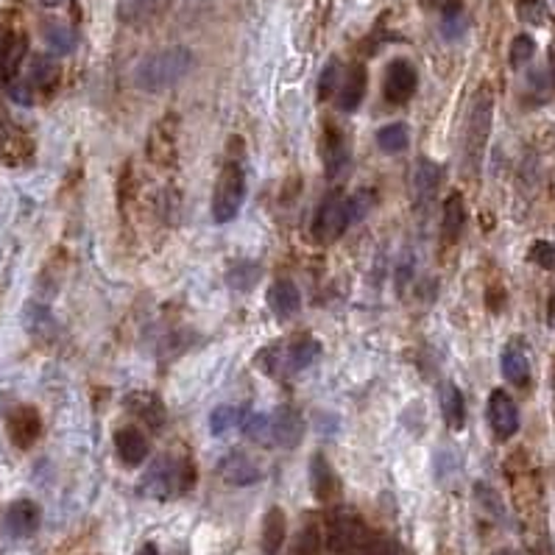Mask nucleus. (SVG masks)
Masks as SVG:
<instances>
[{
	"label": "nucleus",
	"mask_w": 555,
	"mask_h": 555,
	"mask_svg": "<svg viewBox=\"0 0 555 555\" xmlns=\"http://www.w3.org/2000/svg\"><path fill=\"white\" fill-rule=\"evenodd\" d=\"M193 68V53L185 45H173L165 50H157L151 56L137 62L132 78L142 93H162L168 86L179 84Z\"/></svg>",
	"instance_id": "f257e3e1"
},
{
	"label": "nucleus",
	"mask_w": 555,
	"mask_h": 555,
	"mask_svg": "<svg viewBox=\"0 0 555 555\" xmlns=\"http://www.w3.org/2000/svg\"><path fill=\"white\" fill-rule=\"evenodd\" d=\"M327 547L335 555H391V544L377 539L352 511H338L330 519Z\"/></svg>",
	"instance_id": "f03ea898"
},
{
	"label": "nucleus",
	"mask_w": 555,
	"mask_h": 555,
	"mask_svg": "<svg viewBox=\"0 0 555 555\" xmlns=\"http://www.w3.org/2000/svg\"><path fill=\"white\" fill-rule=\"evenodd\" d=\"M193 486H196V463L190 458L162 455L142 475V494L154 496V500H170V496L187 494Z\"/></svg>",
	"instance_id": "7ed1b4c3"
},
{
	"label": "nucleus",
	"mask_w": 555,
	"mask_h": 555,
	"mask_svg": "<svg viewBox=\"0 0 555 555\" xmlns=\"http://www.w3.org/2000/svg\"><path fill=\"white\" fill-rule=\"evenodd\" d=\"M491 121H494V96L488 90H478L463 129V165L469 173H478L483 162L488 134H491Z\"/></svg>",
	"instance_id": "20e7f679"
},
{
	"label": "nucleus",
	"mask_w": 555,
	"mask_h": 555,
	"mask_svg": "<svg viewBox=\"0 0 555 555\" xmlns=\"http://www.w3.org/2000/svg\"><path fill=\"white\" fill-rule=\"evenodd\" d=\"M246 201V170L241 162H226L218 173V182L213 190V221L215 223H229L235 221L238 213L243 210Z\"/></svg>",
	"instance_id": "39448f33"
},
{
	"label": "nucleus",
	"mask_w": 555,
	"mask_h": 555,
	"mask_svg": "<svg viewBox=\"0 0 555 555\" xmlns=\"http://www.w3.org/2000/svg\"><path fill=\"white\" fill-rule=\"evenodd\" d=\"M349 226V210H346V196L330 193L324 201L318 204L315 218H313V238L318 243L338 241Z\"/></svg>",
	"instance_id": "423d86ee"
},
{
	"label": "nucleus",
	"mask_w": 555,
	"mask_h": 555,
	"mask_svg": "<svg viewBox=\"0 0 555 555\" xmlns=\"http://www.w3.org/2000/svg\"><path fill=\"white\" fill-rule=\"evenodd\" d=\"M177 142H179V118L177 114H165V118L151 129L145 140V154L159 168H168L177 159Z\"/></svg>",
	"instance_id": "0eeeda50"
},
{
	"label": "nucleus",
	"mask_w": 555,
	"mask_h": 555,
	"mask_svg": "<svg viewBox=\"0 0 555 555\" xmlns=\"http://www.w3.org/2000/svg\"><path fill=\"white\" fill-rule=\"evenodd\" d=\"M416 86H419V73L407 59H394L386 68L383 96L391 106H405L416 96Z\"/></svg>",
	"instance_id": "6e6552de"
},
{
	"label": "nucleus",
	"mask_w": 555,
	"mask_h": 555,
	"mask_svg": "<svg viewBox=\"0 0 555 555\" xmlns=\"http://www.w3.org/2000/svg\"><path fill=\"white\" fill-rule=\"evenodd\" d=\"M486 416H488V424H491L494 435L500 438V441H505V438H514L519 432V407H516V402L503 388L491 391Z\"/></svg>",
	"instance_id": "1a4fd4ad"
},
{
	"label": "nucleus",
	"mask_w": 555,
	"mask_h": 555,
	"mask_svg": "<svg viewBox=\"0 0 555 555\" xmlns=\"http://www.w3.org/2000/svg\"><path fill=\"white\" fill-rule=\"evenodd\" d=\"M6 430H9V438H12L14 447H20V450L34 447L40 432H42L40 411L32 405H17L14 411L6 416Z\"/></svg>",
	"instance_id": "9d476101"
},
{
	"label": "nucleus",
	"mask_w": 555,
	"mask_h": 555,
	"mask_svg": "<svg viewBox=\"0 0 555 555\" xmlns=\"http://www.w3.org/2000/svg\"><path fill=\"white\" fill-rule=\"evenodd\" d=\"M305 438V419L290 405H282L271 414V441L282 450H296Z\"/></svg>",
	"instance_id": "9b49d317"
},
{
	"label": "nucleus",
	"mask_w": 555,
	"mask_h": 555,
	"mask_svg": "<svg viewBox=\"0 0 555 555\" xmlns=\"http://www.w3.org/2000/svg\"><path fill=\"white\" fill-rule=\"evenodd\" d=\"M40 505L32 503V500H17L9 505L6 516H4V531L12 536V539H28L34 536L37 528H40Z\"/></svg>",
	"instance_id": "f8f14e48"
},
{
	"label": "nucleus",
	"mask_w": 555,
	"mask_h": 555,
	"mask_svg": "<svg viewBox=\"0 0 555 555\" xmlns=\"http://www.w3.org/2000/svg\"><path fill=\"white\" fill-rule=\"evenodd\" d=\"M321 159H324V173L327 179H341L352 157H349V145L343 140V134L338 129H327L324 140H321Z\"/></svg>",
	"instance_id": "ddd939ff"
},
{
	"label": "nucleus",
	"mask_w": 555,
	"mask_h": 555,
	"mask_svg": "<svg viewBox=\"0 0 555 555\" xmlns=\"http://www.w3.org/2000/svg\"><path fill=\"white\" fill-rule=\"evenodd\" d=\"M310 486H313V494L318 503H332L341 494V480L332 469V463L321 452L310 458Z\"/></svg>",
	"instance_id": "4468645a"
},
{
	"label": "nucleus",
	"mask_w": 555,
	"mask_h": 555,
	"mask_svg": "<svg viewBox=\"0 0 555 555\" xmlns=\"http://www.w3.org/2000/svg\"><path fill=\"white\" fill-rule=\"evenodd\" d=\"M123 405H126V411L134 419H140L142 424H149L151 430H159L165 424V419H168L162 399L157 394H151V391H134V394L126 396Z\"/></svg>",
	"instance_id": "2eb2a0df"
},
{
	"label": "nucleus",
	"mask_w": 555,
	"mask_h": 555,
	"mask_svg": "<svg viewBox=\"0 0 555 555\" xmlns=\"http://www.w3.org/2000/svg\"><path fill=\"white\" fill-rule=\"evenodd\" d=\"M218 475L223 478V483L243 488V486H254L259 480V466L243 452H229L218 466Z\"/></svg>",
	"instance_id": "dca6fc26"
},
{
	"label": "nucleus",
	"mask_w": 555,
	"mask_h": 555,
	"mask_svg": "<svg viewBox=\"0 0 555 555\" xmlns=\"http://www.w3.org/2000/svg\"><path fill=\"white\" fill-rule=\"evenodd\" d=\"M368 90V73L363 65H352L341 78V90H338V109L341 112H355Z\"/></svg>",
	"instance_id": "f3484780"
},
{
	"label": "nucleus",
	"mask_w": 555,
	"mask_h": 555,
	"mask_svg": "<svg viewBox=\"0 0 555 555\" xmlns=\"http://www.w3.org/2000/svg\"><path fill=\"white\" fill-rule=\"evenodd\" d=\"M500 368H503V377L514 388H524L531 383V360H528V355H524L519 341L505 343L503 355H500Z\"/></svg>",
	"instance_id": "a211bd4d"
},
{
	"label": "nucleus",
	"mask_w": 555,
	"mask_h": 555,
	"mask_svg": "<svg viewBox=\"0 0 555 555\" xmlns=\"http://www.w3.org/2000/svg\"><path fill=\"white\" fill-rule=\"evenodd\" d=\"M268 307L277 321H290L302 310V294L290 279H279L268 290Z\"/></svg>",
	"instance_id": "6ab92c4d"
},
{
	"label": "nucleus",
	"mask_w": 555,
	"mask_h": 555,
	"mask_svg": "<svg viewBox=\"0 0 555 555\" xmlns=\"http://www.w3.org/2000/svg\"><path fill=\"white\" fill-rule=\"evenodd\" d=\"M441 165H435L430 159H419L414 165V177H411V187H414V198L419 207H427V204L435 198L438 185H441Z\"/></svg>",
	"instance_id": "aec40b11"
},
{
	"label": "nucleus",
	"mask_w": 555,
	"mask_h": 555,
	"mask_svg": "<svg viewBox=\"0 0 555 555\" xmlns=\"http://www.w3.org/2000/svg\"><path fill=\"white\" fill-rule=\"evenodd\" d=\"M114 450H118V458L123 460V466H140L149 458V438L132 424L121 427L114 432Z\"/></svg>",
	"instance_id": "412c9836"
},
{
	"label": "nucleus",
	"mask_w": 555,
	"mask_h": 555,
	"mask_svg": "<svg viewBox=\"0 0 555 555\" xmlns=\"http://www.w3.org/2000/svg\"><path fill=\"white\" fill-rule=\"evenodd\" d=\"M25 56H28V40L23 34H6L4 42H0V78L6 84L14 81Z\"/></svg>",
	"instance_id": "4be33fe9"
},
{
	"label": "nucleus",
	"mask_w": 555,
	"mask_h": 555,
	"mask_svg": "<svg viewBox=\"0 0 555 555\" xmlns=\"http://www.w3.org/2000/svg\"><path fill=\"white\" fill-rule=\"evenodd\" d=\"M321 355V343L313 335H296L285 349V366L290 371H305L310 368Z\"/></svg>",
	"instance_id": "5701e85b"
},
{
	"label": "nucleus",
	"mask_w": 555,
	"mask_h": 555,
	"mask_svg": "<svg viewBox=\"0 0 555 555\" xmlns=\"http://www.w3.org/2000/svg\"><path fill=\"white\" fill-rule=\"evenodd\" d=\"M285 533H287V519H285V511L282 508H268V514L262 516V552L266 555H277L282 550V541H285Z\"/></svg>",
	"instance_id": "b1692460"
},
{
	"label": "nucleus",
	"mask_w": 555,
	"mask_h": 555,
	"mask_svg": "<svg viewBox=\"0 0 555 555\" xmlns=\"http://www.w3.org/2000/svg\"><path fill=\"white\" fill-rule=\"evenodd\" d=\"M466 226V201L460 193H450L441 207V232L447 241H458Z\"/></svg>",
	"instance_id": "393cba45"
},
{
	"label": "nucleus",
	"mask_w": 555,
	"mask_h": 555,
	"mask_svg": "<svg viewBox=\"0 0 555 555\" xmlns=\"http://www.w3.org/2000/svg\"><path fill=\"white\" fill-rule=\"evenodd\" d=\"M42 37H45V45L56 53V56H68L76 50V32L62 23V20H45L42 23Z\"/></svg>",
	"instance_id": "a878e982"
},
{
	"label": "nucleus",
	"mask_w": 555,
	"mask_h": 555,
	"mask_svg": "<svg viewBox=\"0 0 555 555\" xmlns=\"http://www.w3.org/2000/svg\"><path fill=\"white\" fill-rule=\"evenodd\" d=\"M168 4H170V0H118V17L123 23L140 25L145 20L162 14Z\"/></svg>",
	"instance_id": "bb28decb"
},
{
	"label": "nucleus",
	"mask_w": 555,
	"mask_h": 555,
	"mask_svg": "<svg viewBox=\"0 0 555 555\" xmlns=\"http://www.w3.org/2000/svg\"><path fill=\"white\" fill-rule=\"evenodd\" d=\"M441 414L450 430H463L466 427V402L458 386L447 383L441 388Z\"/></svg>",
	"instance_id": "cd10ccee"
},
{
	"label": "nucleus",
	"mask_w": 555,
	"mask_h": 555,
	"mask_svg": "<svg viewBox=\"0 0 555 555\" xmlns=\"http://www.w3.org/2000/svg\"><path fill=\"white\" fill-rule=\"evenodd\" d=\"M438 12H441V34H444V40H450V42L460 40L463 32H466V14H463L460 0H450V4H444Z\"/></svg>",
	"instance_id": "c85d7f7f"
},
{
	"label": "nucleus",
	"mask_w": 555,
	"mask_h": 555,
	"mask_svg": "<svg viewBox=\"0 0 555 555\" xmlns=\"http://www.w3.org/2000/svg\"><path fill=\"white\" fill-rule=\"evenodd\" d=\"M259 277H262V268L254 259H238L235 266L226 271V282L235 290H251L259 282Z\"/></svg>",
	"instance_id": "c756f323"
},
{
	"label": "nucleus",
	"mask_w": 555,
	"mask_h": 555,
	"mask_svg": "<svg viewBox=\"0 0 555 555\" xmlns=\"http://www.w3.org/2000/svg\"><path fill=\"white\" fill-rule=\"evenodd\" d=\"M411 142V134H407L405 123H388L377 132V145L383 149L386 154H402Z\"/></svg>",
	"instance_id": "7c9ffc66"
},
{
	"label": "nucleus",
	"mask_w": 555,
	"mask_h": 555,
	"mask_svg": "<svg viewBox=\"0 0 555 555\" xmlns=\"http://www.w3.org/2000/svg\"><path fill=\"white\" fill-rule=\"evenodd\" d=\"M241 422H243V411H241V407H235V405H221V407H215V411L210 414V432H213V435H226L229 430L241 427Z\"/></svg>",
	"instance_id": "2f4dec72"
},
{
	"label": "nucleus",
	"mask_w": 555,
	"mask_h": 555,
	"mask_svg": "<svg viewBox=\"0 0 555 555\" xmlns=\"http://www.w3.org/2000/svg\"><path fill=\"white\" fill-rule=\"evenodd\" d=\"M241 430L246 438L257 444H271V416L268 414H249L241 422Z\"/></svg>",
	"instance_id": "473e14b6"
},
{
	"label": "nucleus",
	"mask_w": 555,
	"mask_h": 555,
	"mask_svg": "<svg viewBox=\"0 0 555 555\" xmlns=\"http://www.w3.org/2000/svg\"><path fill=\"white\" fill-rule=\"evenodd\" d=\"M374 190H368V187H360L358 193H352L346 198V210H349V226L352 223H360L371 210H374Z\"/></svg>",
	"instance_id": "72a5a7b5"
},
{
	"label": "nucleus",
	"mask_w": 555,
	"mask_h": 555,
	"mask_svg": "<svg viewBox=\"0 0 555 555\" xmlns=\"http://www.w3.org/2000/svg\"><path fill=\"white\" fill-rule=\"evenodd\" d=\"M56 81H59V65H56L50 56H37L32 62V84L42 86V90H50Z\"/></svg>",
	"instance_id": "f704fd0d"
},
{
	"label": "nucleus",
	"mask_w": 555,
	"mask_h": 555,
	"mask_svg": "<svg viewBox=\"0 0 555 555\" xmlns=\"http://www.w3.org/2000/svg\"><path fill=\"white\" fill-rule=\"evenodd\" d=\"M508 56H511V68H524V65H528L533 56H536V40H533L531 34L514 37Z\"/></svg>",
	"instance_id": "c9c22d12"
},
{
	"label": "nucleus",
	"mask_w": 555,
	"mask_h": 555,
	"mask_svg": "<svg viewBox=\"0 0 555 555\" xmlns=\"http://www.w3.org/2000/svg\"><path fill=\"white\" fill-rule=\"evenodd\" d=\"M338 84H341V65L338 59H330L318 76V101H327L338 90Z\"/></svg>",
	"instance_id": "e433bc0d"
},
{
	"label": "nucleus",
	"mask_w": 555,
	"mask_h": 555,
	"mask_svg": "<svg viewBox=\"0 0 555 555\" xmlns=\"http://www.w3.org/2000/svg\"><path fill=\"white\" fill-rule=\"evenodd\" d=\"M528 257H531L533 266H539V268H544V271H555V243H550V241H536V243L531 246Z\"/></svg>",
	"instance_id": "4c0bfd02"
},
{
	"label": "nucleus",
	"mask_w": 555,
	"mask_h": 555,
	"mask_svg": "<svg viewBox=\"0 0 555 555\" xmlns=\"http://www.w3.org/2000/svg\"><path fill=\"white\" fill-rule=\"evenodd\" d=\"M544 12H547L544 0H516V14L524 23H533V25L544 23Z\"/></svg>",
	"instance_id": "58836bf2"
},
{
	"label": "nucleus",
	"mask_w": 555,
	"mask_h": 555,
	"mask_svg": "<svg viewBox=\"0 0 555 555\" xmlns=\"http://www.w3.org/2000/svg\"><path fill=\"white\" fill-rule=\"evenodd\" d=\"M475 496H478V503H483V508H486V511H491L496 519H503V503H500V496H496V491H494V488H488V486L478 483V486H475Z\"/></svg>",
	"instance_id": "ea45409f"
},
{
	"label": "nucleus",
	"mask_w": 555,
	"mask_h": 555,
	"mask_svg": "<svg viewBox=\"0 0 555 555\" xmlns=\"http://www.w3.org/2000/svg\"><path fill=\"white\" fill-rule=\"evenodd\" d=\"M321 550V536L315 528H307L299 539V555H318Z\"/></svg>",
	"instance_id": "a19ab883"
},
{
	"label": "nucleus",
	"mask_w": 555,
	"mask_h": 555,
	"mask_svg": "<svg viewBox=\"0 0 555 555\" xmlns=\"http://www.w3.org/2000/svg\"><path fill=\"white\" fill-rule=\"evenodd\" d=\"M12 98H17L23 106L32 104V93H28V86H20V84H14V86H12Z\"/></svg>",
	"instance_id": "79ce46f5"
},
{
	"label": "nucleus",
	"mask_w": 555,
	"mask_h": 555,
	"mask_svg": "<svg viewBox=\"0 0 555 555\" xmlns=\"http://www.w3.org/2000/svg\"><path fill=\"white\" fill-rule=\"evenodd\" d=\"M137 555H159V550H157V544H151V541H149V544H142V547H140V552H137Z\"/></svg>",
	"instance_id": "37998d69"
},
{
	"label": "nucleus",
	"mask_w": 555,
	"mask_h": 555,
	"mask_svg": "<svg viewBox=\"0 0 555 555\" xmlns=\"http://www.w3.org/2000/svg\"><path fill=\"white\" fill-rule=\"evenodd\" d=\"M444 4H450V0H422V6H427V9H441Z\"/></svg>",
	"instance_id": "c03bdc74"
},
{
	"label": "nucleus",
	"mask_w": 555,
	"mask_h": 555,
	"mask_svg": "<svg viewBox=\"0 0 555 555\" xmlns=\"http://www.w3.org/2000/svg\"><path fill=\"white\" fill-rule=\"evenodd\" d=\"M550 73H552V78H555V42L550 45Z\"/></svg>",
	"instance_id": "a18cd8bd"
},
{
	"label": "nucleus",
	"mask_w": 555,
	"mask_h": 555,
	"mask_svg": "<svg viewBox=\"0 0 555 555\" xmlns=\"http://www.w3.org/2000/svg\"><path fill=\"white\" fill-rule=\"evenodd\" d=\"M494 555H516L514 550H500V552H494Z\"/></svg>",
	"instance_id": "49530a36"
},
{
	"label": "nucleus",
	"mask_w": 555,
	"mask_h": 555,
	"mask_svg": "<svg viewBox=\"0 0 555 555\" xmlns=\"http://www.w3.org/2000/svg\"><path fill=\"white\" fill-rule=\"evenodd\" d=\"M552 386H555V363H552Z\"/></svg>",
	"instance_id": "de8ad7c7"
}]
</instances>
